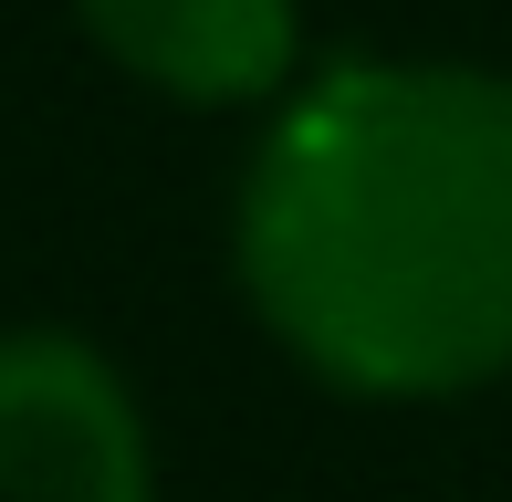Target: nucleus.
Instances as JSON below:
<instances>
[{"label": "nucleus", "mask_w": 512, "mask_h": 502, "mask_svg": "<svg viewBox=\"0 0 512 502\" xmlns=\"http://www.w3.org/2000/svg\"><path fill=\"white\" fill-rule=\"evenodd\" d=\"M0 502H157L126 377L63 325L0 335Z\"/></svg>", "instance_id": "obj_2"}, {"label": "nucleus", "mask_w": 512, "mask_h": 502, "mask_svg": "<svg viewBox=\"0 0 512 502\" xmlns=\"http://www.w3.org/2000/svg\"><path fill=\"white\" fill-rule=\"evenodd\" d=\"M262 335L356 408H450L512 377V74L345 53L272 105L230 199Z\"/></svg>", "instance_id": "obj_1"}, {"label": "nucleus", "mask_w": 512, "mask_h": 502, "mask_svg": "<svg viewBox=\"0 0 512 502\" xmlns=\"http://www.w3.org/2000/svg\"><path fill=\"white\" fill-rule=\"evenodd\" d=\"M84 42L168 105H283L304 63V0H74Z\"/></svg>", "instance_id": "obj_3"}]
</instances>
